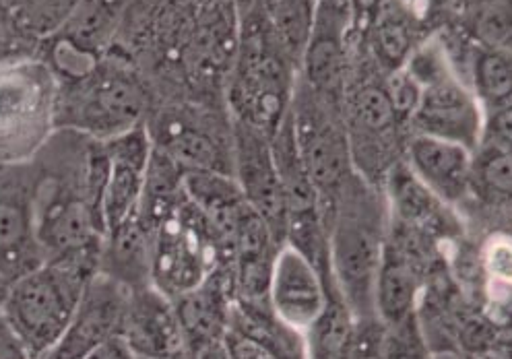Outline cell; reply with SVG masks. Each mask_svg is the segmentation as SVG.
Masks as SVG:
<instances>
[{
    "label": "cell",
    "instance_id": "obj_20",
    "mask_svg": "<svg viewBox=\"0 0 512 359\" xmlns=\"http://www.w3.org/2000/svg\"><path fill=\"white\" fill-rule=\"evenodd\" d=\"M155 149L166 153L176 166L184 172L190 170H211V172H228L226 151L221 143L207 133L203 126L192 124L182 116H166L157 126V135H151Z\"/></svg>",
    "mask_w": 512,
    "mask_h": 359
},
{
    "label": "cell",
    "instance_id": "obj_16",
    "mask_svg": "<svg viewBox=\"0 0 512 359\" xmlns=\"http://www.w3.org/2000/svg\"><path fill=\"white\" fill-rule=\"evenodd\" d=\"M471 155L457 143L413 135L407 143V170L434 199L457 205L471 194Z\"/></svg>",
    "mask_w": 512,
    "mask_h": 359
},
{
    "label": "cell",
    "instance_id": "obj_18",
    "mask_svg": "<svg viewBox=\"0 0 512 359\" xmlns=\"http://www.w3.org/2000/svg\"><path fill=\"white\" fill-rule=\"evenodd\" d=\"M422 289L420 271L407 248L387 238L374 287V310L384 326H395L415 314Z\"/></svg>",
    "mask_w": 512,
    "mask_h": 359
},
{
    "label": "cell",
    "instance_id": "obj_43",
    "mask_svg": "<svg viewBox=\"0 0 512 359\" xmlns=\"http://www.w3.org/2000/svg\"><path fill=\"white\" fill-rule=\"evenodd\" d=\"M135 359H147V357H135Z\"/></svg>",
    "mask_w": 512,
    "mask_h": 359
},
{
    "label": "cell",
    "instance_id": "obj_21",
    "mask_svg": "<svg viewBox=\"0 0 512 359\" xmlns=\"http://www.w3.org/2000/svg\"><path fill=\"white\" fill-rule=\"evenodd\" d=\"M230 329L259 343L273 359H310L304 333L281 320L269 300L238 302L230 312Z\"/></svg>",
    "mask_w": 512,
    "mask_h": 359
},
{
    "label": "cell",
    "instance_id": "obj_29",
    "mask_svg": "<svg viewBox=\"0 0 512 359\" xmlns=\"http://www.w3.org/2000/svg\"><path fill=\"white\" fill-rule=\"evenodd\" d=\"M40 44L21 27L7 0H0V67L38 58Z\"/></svg>",
    "mask_w": 512,
    "mask_h": 359
},
{
    "label": "cell",
    "instance_id": "obj_13",
    "mask_svg": "<svg viewBox=\"0 0 512 359\" xmlns=\"http://www.w3.org/2000/svg\"><path fill=\"white\" fill-rule=\"evenodd\" d=\"M102 149L106 157L102 219L108 234L137 211L153 143L147 126L141 124L120 137L104 141Z\"/></svg>",
    "mask_w": 512,
    "mask_h": 359
},
{
    "label": "cell",
    "instance_id": "obj_40",
    "mask_svg": "<svg viewBox=\"0 0 512 359\" xmlns=\"http://www.w3.org/2000/svg\"><path fill=\"white\" fill-rule=\"evenodd\" d=\"M21 3H23V0H7V5H9L13 11H17V9L21 7Z\"/></svg>",
    "mask_w": 512,
    "mask_h": 359
},
{
    "label": "cell",
    "instance_id": "obj_4",
    "mask_svg": "<svg viewBox=\"0 0 512 359\" xmlns=\"http://www.w3.org/2000/svg\"><path fill=\"white\" fill-rule=\"evenodd\" d=\"M261 15V13H259ZM292 60L283 54L261 17H248L230 89L238 122L273 137L294 95Z\"/></svg>",
    "mask_w": 512,
    "mask_h": 359
},
{
    "label": "cell",
    "instance_id": "obj_42",
    "mask_svg": "<svg viewBox=\"0 0 512 359\" xmlns=\"http://www.w3.org/2000/svg\"><path fill=\"white\" fill-rule=\"evenodd\" d=\"M467 359H477V357H473V355H469V357H467Z\"/></svg>",
    "mask_w": 512,
    "mask_h": 359
},
{
    "label": "cell",
    "instance_id": "obj_41",
    "mask_svg": "<svg viewBox=\"0 0 512 359\" xmlns=\"http://www.w3.org/2000/svg\"><path fill=\"white\" fill-rule=\"evenodd\" d=\"M238 3H240V5H242V9L246 11L248 7H252V3H254V0H238Z\"/></svg>",
    "mask_w": 512,
    "mask_h": 359
},
{
    "label": "cell",
    "instance_id": "obj_30",
    "mask_svg": "<svg viewBox=\"0 0 512 359\" xmlns=\"http://www.w3.org/2000/svg\"><path fill=\"white\" fill-rule=\"evenodd\" d=\"M384 359H428L418 316L413 314L395 326H387Z\"/></svg>",
    "mask_w": 512,
    "mask_h": 359
},
{
    "label": "cell",
    "instance_id": "obj_32",
    "mask_svg": "<svg viewBox=\"0 0 512 359\" xmlns=\"http://www.w3.org/2000/svg\"><path fill=\"white\" fill-rule=\"evenodd\" d=\"M475 31L482 46L508 50V44H510L508 0L506 3H494L484 13H479L475 21Z\"/></svg>",
    "mask_w": 512,
    "mask_h": 359
},
{
    "label": "cell",
    "instance_id": "obj_5",
    "mask_svg": "<svg viewBox=\"0 0 512 359\" xmlns=\"http://www.w3.org/2000/svg\"><path fill=\"white\" fill-rule=\"evenodd\" d=\"M287 124L296 153L325 211L335 192L358 174L351 161L345 122L337 112V104L325 100L304 83L292 95Z\"/></svg>",
    "mask_w": 512,
    "mask_h": 359
},
{
    "label": "cell",
    "instance_id": "obj_12",
    "mask_svg": "<svg viewBox=\"0 0 512 359\" xmlns=\"http://www.w3.org/2000/svg\"><path fill=\"white\" fill-rule=\"evenodd\" d=\"M333 291H337L335 283L325 281L302 252L287 244L279 248L269 283V304L281 320L308 333Z\"/></svg>",
    "mask_w": 512,
    "mask_h": 359
},
{
    "label": "cell",
    "instance_id": "obj_37",
    "mask_svg": "<svg viewBox=\"0 0 512 359\" xmlns=\"http://www.w3.org/2000/svg\"><path fill=\"white\" fill-rule=\"evenodd\" d=\"M192 359H230L226 347H223V341L219 343H209L201 349H197L192 353Z\"/></svg>",
    "mask_w": 512,
    "mask_h": 359
},
{
    "label": "cell",
    "instance_id": "obj_6",
    "mask_svg": "<svg viewBox=\"0 0 512 359\" xmlns=\"http://www.w3.org/2000/svg\"><path fill=\"white\" fill-rule=\"evenodd\" d=\"M219 265L230 267L217 234L207 217L184 197L155 232L151 285L176 300L203 283Z\"/></svg>",
    "mask_w": 512,
    "mask_h": 359
},
{
    "label": "cell",
    "instance_id": "obj_9",
    "mask_svg": "<svg viewBox=\"0 0 512 359\" xmlns=\"http://www.w3.org/2000/svg\"><path fill=\"white\" fill-rule=\"evenodd\" d=\"M0 166V277L9 283L44 263L34 215V182Z\"/></svg>",
    "mask_w": 512,
    "mask_h": 359
},
{
    "label": "cell",
    "instance_id": "obj_14",
    "mask_svg": "<svg viewBox=\"0 0 512 359\" xmlns=\"http://www.w3.org/2000/svg\"><path fill=\"white\" fill-rule=\"evenodd\" d=\"M128 287L95 273L87 283L69 331L42 359H81L87 351L120 335Z\"/></svg>",
    "mask_w": 512,
    "mask_h": 359
},
{
    "label": "cell",
    "instance_id": "obj_24",
    "mask_svg": "<svg viewBox=\"0 0 512 359\" xmlns=\"http://www.w3.org/2000/svg\"><path fill=\"white\" fill-rule=\"evenodd\" d=\"M120 11L122 0H79L71 17L54 36L95 58H102L120 19Z\"/></svg>",
    "mask_w": 512,
    "mask_h": 359
},
{
    "label": "cell",
    "instance_id": "obj_7",
    "mask_svg": "<svg viewBox=\"0 0 512 359\" xmlns=\"http://www.w3.org/2000/svg\"><path fill=\"white\" fill-rule=\"evenodd\" d=\"M56 79L38 58L0 67V166H13L54 126Z\"/></svg>",
    "mask_w": 512,
    "mask_h": 359
},
{
    "label": "cell",
    "instance_id": "obj_8",
    "mask_svg": "<svg viewBox=\"0 0 512 359\" xmlns=\"http://www.w3.org/2000/svg\"><path fill=\"white\" fill-rule=\"evenodd\" d=\"M234 168L236 182L248 207L267 223L275 240L283 246L287 211L271 137L238 122L234 139Z\"/></svg>",
    "mask_w": 512,
    "mask_h": 359
},
{
    "label": "cell",
    "instance_id": "obj_2",
    "mask_svg": "<svg viewBox=\"0 0 512 359\" xmlns=\"http://www.w3.org/2000/svg\"><path fill=\"white\" fill-rule=\"evenodd\" d=\"M98 271L85 260H46L7 285L0 312L34 359L50 353L69 331L83 291Z\"/></svg>",
    "mask_w": 512,
    "mask_h": 359
},
{
    "label": "cell",
    "instance_id": "obj_36",
    "mask_svg": "<svg viewBox=\"0 0 512 359\" xmlns=\"http://www.w3.org/2000/svg\"><path fill=\"white\" fill-rule=\"evenodd\" d=\"M81 359H135V355L131 349L126 347L122 337L116 335V337H110L108 341L100 343L98 347H93L91 351H87Z\"/></svg>",
    "mask_w": 512,
    "mask_h": 359
},
{
    "label": "cell",
    "instance_id": "obj_10",
    "mask_svg": "<svg viewBox=\"0 0 512 359\" xmlns=\"http://www.w3.org/2000/svg\"><path fill=\"white\" fill-rule=\"evenodd\" d=\"M484 112L477 97L455 75L422 87L420 104L409 118L413 135L457 143L471 153L484 133Z\"/></svg>",
    "mask_w": 512,
    "mask_h": 359
},
{
    "label": "cell",
    "instance_id": "obj_22",
    "mask_svg": "<svg viewBox=\"0 0 512 359\" xmlns=\"http://www.w3.org/2000/svg\"><path fill=\"white\" fill-rule=\"evenodd\" d=\"M418 36V15L405 0H382L370 19V46L384 71H397L407 62Z\"/></svg>",
    "mask_w": 512,
    "mask_h": 359
},
{
    "label": "cell",
    "instance_id": "obj_26",
    "mask_svg": "<svg viewBox=\"0 0 512 359\" xmlns=\"http://www.w3.org/2000/svg\"><path fill=\"white\" fill-rule=\"evenodd\" d=\"M512 190L510 143L482 137L471 155V192L490 203H506Z\"/></svg>",
    "mask_w": 512,
    "mask_h": 359
},
{
    "label": "cell",
    "instance_id": "obj_25",
    "mask_svg": "<svg viewBox=\"0 0 512 359\" xmlns=\"http://www.w3.org/2000/svg\"><path fill=\"white\" fill-rule=\"evenodd\" d=\"M261 15L283 54L300 62L312 34L316 0H263Z\"/></svg>",
    "mask_w": 512,
    "mask_h": 359
},
{
    "label": "cell",
    "instance_id": "obj_17",
    "mask_svg": "<svg viewBox=\"0 0 512 359\" xmlns=\"http://www.w3.org/2000/svg\"><path fill=\"white\" fill-rule=\"evenodd\" d=\"M349 21L316 11L310 40L302 54L304 83L325 100L337 104L343 95L347 73V29Z\"/></svg>",
    "mask_w": 512,
    "mask_h": 359
},
{
    "label": "cell",
    "instance_id": "obj_35",
    "mask_svg": "<svg viewBox=\"0 0 512 359\" xmlns=\"http://www.w3.org/2000/svg\"><path fill=\"white\" fill-rule=\"evenodd\" d=\"M0 359H34L3 312H0Z\"/></svg>",
    "mask_w": 512,
    "mask_h": 359
},
{
    "label": "cell",
    "instance_id": "obj_39",
    "mask_svg": "<svg viewBox=\"0 0 512 359\" xmlns=\"http://www.w3.org/2000/svg\"><path fill=\"white\" fill-rule=\"evenodd\" d=\"M5 291H7V281L0 277V302H3V298H5Z\"/></svg>",
    "mask_w": 512,
    "mask_h": 359
},
{
    "label": "cell",
    "instance_id": "obj_27",
    "mask_svg": "<svg viewBox=\"0 0 512 359\" xmlns=\"http://www.w3.org/2000/svg\"><path fill=\"white\" fill-rule=\"evenodd\" d=\"M471 93L490 112L510 108L512 97V60L510 50L479 46L471 60Z\"/></svg>",
    "mask_w": 512,
    "mask_h": 359
},
{
    "label": "cell",
    "instance_id": "obj_23",
    "mask_svg": "<svg viewBox=\"0 0 512 359\" xmlns=\"http://www.w3.org/2000/svg\"><path fill=\"white\" fill-rule=\"evenodd\" d=\"M184 170L159 149H151L147 163L145 182L141 190V199L137 205V215L149 232H157L176 207L184 201L182 188Z\"/></svg>",
    "mask_w": 512,
    "mask_h": 359
},
{
    "label": "cell",
    "instance_id": "obj_3",
    "mask_svg": "<svg viewBox=\"0 0 512 359\" xmlns=\"http://www.w3.org/2000/svg\"><path fill=\"white\" fill-rule=\"evenodd\" d=\"M147 102L145 85L128 64L102 58L89 75L56 83L54 128L104 143L145 124Z\"/></svg>",
    "mask_w": 512,
    "mask_h": 359
},
{
    "label": "cell",
    "instance_id": "obj_38",
    "mask_svg": "<svg viewBox=\"0 0 512 359\" xmlns=\"http://www.w3.org/2000/svg\"><path fill=\"white\" fill-rule=\"evenodd\" d=\"M380 3L382 0H351V5H354V21H370Z\"/></svg>",
    "mask_w": 512,
    "mask_h": 359
},
{
    "label": "cell",
    "instance_id": "obj_33",
    "mask_svg": "<svg viewBox=\"0 0 512 359\" xmlns=\"http://www.w3.org/2000/svg\"><path fill=\"white\" fill-rule=\"evenodd\" d=\"M384 341H387V326L378 318L356 320L347 359H384Z\"/></svg>",
    "mask_w": 512,
    "mask_h": 359
},
{
    "label": "cell",
    "instance_id": "obj_11",
    "mask_svg": "<svg viewBox=\"0 0 512 359\" xmlns=\"http://www.w3.org/2000/svg\"><path fill=\"white\" fill-rule=\"evenodd\" d=\"M120 337L135 357L192 359L174 302L153 285L128 289Z\"/></svg>",
    "mask_w": 512,
    "mask_h": 359
},
{
    "label": "cell",
    "instance_id": "obj_15",
    "mask_svg": "<svg viewBox=\"0 0 512 359\" xmlns=\"http://www.w3.org/2000/svg\"><path fill=\"white\" fill-rule=\"evenodd\" d=\"M172 302L190 355L209 343L223 341L234 304L232 267L219 265L203 283Z\"/></svg>",
    "mask_w": 512,
    "mask_h": 359
},
{
    "label": "cell",
    "instance_id": "obj_31",
    "mask_svg": "<svg viewBox=\"0 0 512 359\" xmlns=\"http://www.w3.org/2000/svg\"><path fill=\"white\" fill-rule=\"evenodd\" d=\"M384 89H387L389 102L399 126L409 124V118L413 116L415 108L420 104L422 85L401 67L389 73L387 81H384Z\"/></svg>",
    "mask_w": 512,
    "mask_h": 359
},
{
    "label": "cell",
    "instance_id": "obj_28",
    "mask_svg": "<svg viewBox=\"0 0 512 359\" xmlns=\"http://www.w3.org/2000/svg\"><path fill=\"white\" fill-rule=\"evenodd\" d=\"M77 5L79 0H23L15 15L31 38L44 42L56 34Z\"/></svg>",
    "mask_w": 512,
    "mask_h": 359
},
{
    "label": "cell",
    "instance_id": "obj_19",
    "mask_svg": "<svg viewBox=\"0 0 512 359\" xmlns=\"http://www.w3.org/2000/svg\"><path fill=\"white\" fill-rule=\"evenodd\" d=\"M153 238L155 234L147 230L135 211L106 234L100 254V273L128 289L151 285Z\"/></svg>",
    "mask_w": 512,
    "mask_h": 359
},
{
    "label": "cell",
    "instance_id": "obj_1",
    "mask_svg": "<svg viewBox=\"0 0 512 359\" xmlns=\"http://www.w3.org/2000/svg\"><path fill=\"white\" fill-rule=\"evenodd\" d=\"M327 260L339 298L356 320L378 318L374 287L384 242V211L376 186L351 176L325 207Z\"/></svg>",
    "mask_w": 512,
    "mask_h": 359
},
{
    "label": "cell",
    "instance_id": "obj_34",
    "mask_svg": "<svg viewBox=\"0 0 512 359\" xmlns=\"http://www.w3.org/2000/svg\"><path fill=\"white\" fill-rule=\"evenodd\" d=\"M223 347H226L230 359H273L259 343L230 329V326L223 335Z\"/></svg>",
    "mask_w": 512,
    "mask_h": 359
}]
</instances>
